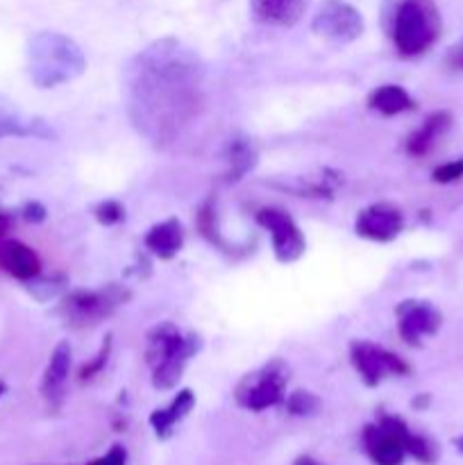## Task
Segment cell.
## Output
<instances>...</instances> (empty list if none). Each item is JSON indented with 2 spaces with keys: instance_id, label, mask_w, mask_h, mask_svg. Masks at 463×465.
<instances>
[{
  "instance_id": "cell-1",
  "label": "cell",
  "mask_w": 463,
  "mask_h": 465,
  "mask_svg": "<svg viewBox=\"0 0 463 465\" xmlns=\"http://www.w3.org/2000/svg\"><path fill=\"white\" fill-rule=\"evenodd\" d=\"M191 54L172 41H162L139 54L134 84V107L139 121L148 125V132L157 134L175 130L184 123L186 114L195 103L198 77Z\"/></svg>"
},
{
  "instance_id": "cell-2",
  "label": "cell",
  "mask_w": 463,
  "mask_h": 465,
  "mask_svg": "<svg viewBox=\"0 0 463 465\" xmlns=\"http://www.w3.org/2000/svg\"><path fill=\"white\" fill-rule=\"evenodd\" d=\"M202 348L198 334H186L172 322H159L145 336V361L153 371L157 391L175 389L186 371V363Z\"/></svg>"
},
{
  "instance_id": "cell-3",
  "label": "cell",
  "mask_w": 463,
  "mask_h": 465,
  "mask_svg": "<svg viewBox=\"0 0 463 465\" xmlns=\"http://www.w3.org/2000/svg\"><path fill=\"white\" fill-rule=\"evenodd\" d=\"M27 57H30L32 82L44 89L71 82L86 68L84 54L75 41L59 32H39L32 36Z\"/></svg>"
},
{
  "instance_id": "cell-4",
  "label": "cell",
  "mask_w": 463,
  "mask_h": 465,
  "mask_svg": "<svg viewBox=\"0 0 463 465\" xmlns=\"http://www.w3.org/2000/svg\"><path fill=\"white\" fill-rule=\"evenodd\" d=\"M443 18L434 0H402L393 16V44L402 57H420L438 41Z\"/></svg>"
},
{
  "instance_id": "cell-5",
  "label": "cell",
  "mask_w": 463,
  "mask_h": 465,
  "mask_svg": "<svg viewBox=\"0 0 463 465\" xmlns=\"http://www.w3.org/2000/svg\"><path fill=\"white\" fill-rule=\"evenodd\" d=\"M289 366L281 359H271V361L263 363L257 371L248 372L239 381L234 391L236 404L254 413L277 407L286 400L284 393L286 386H289Z\"/></svg>"
},
{
  "instance_id": "cell-6",
  "label": "cell",
  "mask_w": 463,
  "mask_h": 465,
  "mask_svg": "<svg viewBox=\"0 0 463 465\" xmlns=\"http://www.w3.org/2000/svg\"><path fill=\"white\" fill-rule=\"evenodd\" d=\"M130 300V291L109 284L100 291H73L59 304V316L75 330L95 327Z\"/></svg>"
},
{
  "instance_id": "cell-7",
  "label": "cell",
  "mask_w": 463,
  "mask_h": 465,
  "mask_svg": "<svg viewBox=\"0 0 463 465\" xmlns=\"http://www.w3.org/2000/svg\"><path fill=\"white\" fill-rule=\"evenodd\" d=\"M409 434V427L402 418L384 416L363 430V448L375 465H402L407 450L404 439Z\"/></svg>"
},
{
  "instance_id": "cell-8",
  "label": "cell",
  "mask_w": 463,
  "mask_h": 465,
  "mask_svg": "<svg viewBox=\"0 0 463 465\" xmlns=\"http://www.w3.org/2000/svg\"><path fill=\"white\" fill-rule=\"evenodd\" d=\"M350 361L354 371L363 380L366 386H379L386 377H404L411 372V366L398 354L389 352L381 345L370 343V341H354L350 345Z\"/></svg>"
},
{
  "instance_id": "cell-9",
  "label": "cell",
  "mask_w": 463,
  "mask_h": 465,
  "mask_svg": "<svg viewBox=\"0 0 463 465\" xmlns=\"http://www.w3.org/2000/svg\"><path fill=\"white\" fill-rule=\"evenodd\" d=\"M363 16L359 9L345 0H322L316 16L311 21V30L331 44H352L363 35Z\"/></svg>"
},
{
  "instance_id": "cell-10",
  "label": "cell",
  "mask_w": 463,
  "mask_h": 465,
  "mask_svg": "<svg viewBox=\"0 0 463 465\" xmlns=\"http://www.w3.org/2000/svg\"><path fill=\"white\" fill-rule=\"evenodd\" d=\"M257 223L263 230L271 234L272 252H275L277 262L293 263L307 250V239H304L302 230L295 225L293 218L280 207H263L257 212Z\"/></svg>"
},
{
  "instance_id": "cell-11",
  "label": "cell",
  "mask_w": 463,
  "mask_h": 465,
  "mask_svg": "<svg viewBox=\"0 0 463 465\" xmlns=\"http://www.w3.org/2000/svg\"><path fill=\"white\" fill-rule=\"evenodd\" d=\"M404 230V213L402 209L389 203H375L359 212L354 232L361 239L375 241V243H389L398 239Z\"/></svg>"
},
{
  "instance_id": "cell-12",
  "label": "cell",
  "mask_w": 463,
  "mask_h": 465,
  "mask_svg": "<svg viewBox=\"0 0 463 465\" xmlns=\"http://www.w3.org/2000/svg\"><path fill=\"white\" fill-rule=\"evenodd\" d=\"M398 331L404 343L420 345L422 339L434 336L443 325L438 309L425 300H407L398 307Z\"/></svg>"
},
{
  "instance_id": "cell-13",
  "label": "cell",
  "mask_w": 463,
  "mask_h": 465,
  "mask_svg": "<svg viewBox=\"0 0 463 465\" xmlns=\"http://www.w3.org/2000/svg\"><path fill=\"white\" fill-rule=\"evenodd\" d=\"M71 363H73V350L68 341H59L54 345L50 361L45 366L44 377H41V395L48 402V407L57 409L62 407L64 398H66V384L68 375H71Z\"/></svg>"
},
{
  "instance_id": "cell-14",
  "label": "cell",
  "mask_w": 463,
  "mask_h": 465,
  "mask_svg": "<svg viewBox=\"0 0 463 465\" xmlns=\"http://www.w3.org/2000/svg\"><path fill=\"white\" fill-rule=\"evenodd\" d=\"M0 271L12 275L14 280L30 282L41 275V259L30 245L21 241H0Z\"/></svg>"
},
{
  "instance_id": "cell-15",
  "label": "cell",
  "mask_w": 463,
  "mask_h": 465,
  "mask_svg": "<svg viewBox=\"0 0 463 465\" xmlns=\"http://www.w3.org/2000/svg\"><path fill=\"white\" fill-rule=\"evenodd\" d=\"M311 0H250L252 16L271 27H293Z\"/></svg>"
},
{
  "instance_id": "cell-16",
  "label": "cell",
  "mask_w": 463,
  "mask_h": 465,
  "mask_svg": "<svg viewBox=\"0 0 463 465\" xmlns=\"http://www.w3.org/2000/svg\"><path fill=\"white\" fill-rule=\"evenodd\" d=\"M143 243L154 257L172 259L180 252L182 245H184V227H182V223L177 218H168V221L150 227Z\"/></svg>"
},
{
  "instance_id": "cell-17",
  "label": "cell",
  "mask_w": 463,
  "mask_h": 465,
  "mask_svg": "<svg viewBox=\"0 0 463 465\" xmlns=\"http://www.w3.org/2000/svg\"><path fill=\"white\" fill-rule=\"evenodd\" d=\"M193 407H195L193 391L182 389L166 409H157V411H153V416H150V427H153L154 434H157L159 439H168V436L172 434V430H175V427L180 425L191 411H193Z\"/></svg>"
},
{
  "instance_id": "cell-18",
  "label": "cell",
  "mask_w": 463,
  "mask_h": 465,
  "mask_svg": "<svg viewBox=\"0 0 463 465\" xmlns=\"http://www.w3.org/2000/svg\"><path fill=\"white\" fill-rule=\"evenodd\" d=\"M452 127V114L449 112H434L425 118L420 127L407 139V153L411 157H425L436 141Z\"/></svg>"
},
{
  "instance_id": "cell-19",
  "label": "cell",
  "mask_w": 463,
  "mask_h": 465,
  "mask_svg": "<svg viewBox=\"0 0 463 465\" xmlns=\"http://www.w3.org/2000/svg\"><path fill=\"white\" fill-rule=\"evenodd\" d=\"M368 104H370V109L379 112L381 116H398V114L416 109V100L398 84H384L375 89L368 95Z\"/></svg>"
},
{
  "instance_id": "cell-20",
  "label": "cell",
  "mask_w": 463,
  "mask_h": 465,
  "mask_svg": "<svg viewBox=\"0 0 463 465\" xmlns=\"http://www.w3.org/2000/svg\"><path fill=\"white\" fill-rule=\"evenodd\" d=\"M7 136H48V132L44 130V123L0 107V139H7Z\"/></svg>"
},
{
  "instance_id": "cell-21",
  "label": "cell",
  "mask_w": 463,
  "mask_h": 465,
  "mask_svg": "<svg viewBox=\"0 0 463 465\" xmlns=\"http://www.w3.org/2000/svg\"><path fill=\"white\" fill-rule=\"evenodd\" d=\"M230 173H227V180L239 182L241 177L248 171H252L254 163H257V153H254L252 143H248L245 139L232 141L230 145Z\"/></svg>"
},
{
  "instance_id": "cell-22",
  "label": "cell",
  "mask_w": 463,
  "mask_h": 465,
  "mask_svg": "<svg viewBox=\"0 0 463 465\" xmlns=\"http://www.w3.org/2000/svg\"><path fill=\"white\" fill-rule=\"evenodd\" d=\"M404 450H407L409 457H413L416 461L425 465L438 461V445H436L431 439H427V436L413 434L411 430H409L407 439H404Z\"/></svg>"
},
{
  "instance_id": "cell-23",
  "label": "cell",
  "mask_w": 463,
  "mask_h": 465,
  "mask_svg": "<svg viewBox=\"0 0 463 465\" xmlns=\"http://www.w3.org/2000/svg\"><path fill=\"white\" fill-rule=\"evenodd\" d=\"M198 230L202 232V236L209 241V243H213V245H216V248H221V250H227V243H225V241H222L221 230H218L216 204H213L212 200H207V203H204L202 207H200Z\"/></svg>"
},
{
  "instance_id": "cell-24",
  "label": "cell",
  "mask_w": 463,
  "mask_h": 465,
  "mask_svg": "<svg viewBox=\"0 0 463 465\" xmlns=\"http://www.w3.org/2000/svg\"><path fill=\"white\" fill-rule=\"evenodd\" d=\"M286 409H289L291 416L307 418L313 416L320 409V400L313 393H309V391H295V393H291L286 398Z\"/></svg>"
},
{
  "instance_id": "cell-25",
  "label": "cell",
  "mask_w": 463,
  "mask_h": 465,
  "mask_svg": "<svg viewBox=\"0 0 463 465\" xmlns=\"http://www.w3.org/2000/svg\"><path fill=\"white\" fill-rule=\"evenodd\" d=\"M94 213L95 221L104 227L116 225V223H121L123 218H125V209H123V204L118 203V200H104V203H100L98 207L94 209Z\"/></svg>"
},
{
  "instance_id": "cell-26",
  "label": "cell",
  "mask_w": 463,
  "mask_h": 465,
  "mask_svg": "<svg viewBox=\"0 0 463 465\" xmlns=\"http://www.w3.org/2000/svg\"><path fill=\"white\" fill-rule=\"evenodd\" d=\"M109 352H112V336H107L103 343V348H100V352L95 354L94 361H89L86 366H82L80 371V381L84 384V381H91L95 375H100V371H103L104 366H107L109 361Z\"/></svg>"
},
{
  "instance_id": "cell-27",
  "label": "cell",
  "mask_w": 463,
  "mask_h": 465,
  "mask_svg": "<svg viewBox=\"0 0 463 465\" xmlns=\"http://www.w3.org/2000/svg\"><path fill=\"white\" fill-rule=\"evenodd\" d=\"M434 182L438 184H449V182H457L463 177V159H454V162L440 163L434 168Z\"/></svg>"
},
{
  "instance_id": "cell-28",
  "label": "cell",
  "mask_w": 463,
  "mask_h": 465,
  "mask_svg": "<svg viewBox=\"0 0 463 465\" xmlns=\"http://www.w3.org/2000/svg\"><path fill=\"white\" fill-rule=\"evenodd\" d=\"M125 463H127L125 448H123V445H113L104 457L95 459V461H91L89 465H125Z\"/></svg>"
},
{
  "instance_id": "cell-29",
  "label": "cell",
  "mask_w": 463,
  "mask_h": 465,
  "mask_svg": "<svg viewBox=\"0 0 463 465\" xmlns=\"http://www.w3.org/2000/svg\"><path fill=\"white\" fill-rule=\"evenodd\" d=\"M45 207L41 203H27L25 207H23V218L30 223H41L45 221Z\"/></svg>"
},
{
  "instance_id": "cell-30",
  "label": "cell",
  "mask_w": 463,
  "mask_h": 465,
  "mask_svg": "<svg viewBox=\"0 0 463 465\" xmlns=\"http://www.w3.org/2000/svg\"><path fill=\"white\" fill-rule=\"evenodd\" d=\"M448 64H449V66L461 68V71H463V41H458V44L454 45L452 50H449Z\"/></svg>"
},
{
  "instance_id": "cell-31",
  "label": "cell",
  "mask_w": 463,
  "mask_h": 465,
  "mask_svg": "<svg viewBox=\"0 0 463 465\" xmlns=\"http://www.w3.org/2000/svg\"><path fill=\"white\" fill-rule=\"evenodd\" d=\"M12 225H14L12 216L5 212H0V241H5V236H7L9 230H12Z\"/></svg>"
},
{
  "instance_id": "cell-32",
  "label": "cell",
  "mask_w": 463,
  "mask_h": 465,
  "mask_svg": "<svg viewBox=\"0 0 463 465\" xmlns=\"http://www.w3.org/2000/svg\"><path fill=\"white\" fill-rule=\"evenodd\" d=\"M293 465H322V463H318L316 459H311V457H300V459H295Z\"/></svg>"
},
{
  "instance_id": "cell-33",
  "label": "cell",
  "mask_w": 463,
  "mask_h": 465,
  "mask_svg": "<svg viewBox=\"0 0 463 465\" xmlns=\"http://www.w3.org/2000/svg\"><path fill=\"white\" fill-rule=\"evenodd\" d=\"M427 404H429V395H420V398H418L416 402H413V407H416V409H425Z\"/></svg>"
},
{
  "instance_id": "cell-34",
  "label": "cell",
  "mask_w": 463,
  "mask_h": 465,
  "mask_svg": "<svg viewBox=\"0 0 463 465\" xmlns=\"http://www.w3.org/2000/svg\"><path fill=\"white\" fill-rule=\"evenodd\" d=\"M454 448H457L458 452L463 454V436H458V439H454Z\"/></svg>"
},
{
  "instance_id": "cell-35",
  "label": "cell",
  "mask_w": 463,
  "mask_h": 465,
  "mask_svg": "<svg viewBox=\"0 0 463 465\" xmlns=\"http://www.w3.org/2000/svg\"><path fill=\"white\" fill-rule=\"evenodd\" d=\"M5 391H7V386H5L3 381H0V398H3V395H5Z\"/></svg>"
}]
</instances>
